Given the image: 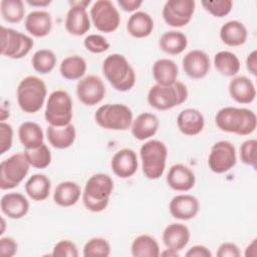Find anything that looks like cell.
I'll use <instances>...</instances> for the list:
<instances>
[{"label": "cell", "mask_w": 257, "mask_h": 257, "mask_svg": "<svg viewBox=\"0 0 257 257\" xmlns=\"http://www.w3.org/2000/svg\"><path fill=\"white\" fill-rule=\"evenodd\" d=\"M215 122L222 132L247 136L255 131L257 118L251 109L226 106L216 113Z\"/></svg>", "instance_id": "cell-1"}, {"label": "cell", "mask_w": 257, "mask_h": 257, "mask_svg": "<svg viewBox=\"0 0 257 257\" xmlns=\"http://www.w3.org/2000/svg\"><path fill=\"white\" fill-rule=\"evenodd\" d=\"M112 191L113 181L108 175L103 173L94 174L85 184L82 193L83 205L90 212H101L107 207Z\"/></svg>", "instance_id": "cell-2"}, {"label": "cell", "mask_w": 257, "mask_h": 257, "mask_svg": "<svg viewBox=\"0 0 257 257\" xmlns=\"http://www.w3.org/2000/svg\"><path fill=\"white\" fill-rule=\"evenodd\" d=\"M102 73L117 91H127L136 83V72L127 59L118 53L108 55L102 63Z\"/></svg>", "instance_id": "cell-3"}, {"label": "cell", "mask_w": 257, "mask_h": 257, "mask_svg": "<svg viewBox=\"0 0 257 257\" xmlns=\"http://www.w3.org/2000/svg\"><path fill=\"white\" fill-rule=\"evenodd\" d=\"M47 94L45 82L34 75L24 77L17 87V102L27 113L37 112L43 105Z\"/></svg>", "instance_id": "cell-4"}, {"label": "cell", "mask_w": 257, "mask_h": 257, "mask_svg": "<svg viewBox=\"0 0 257 257\" xmlns=\"http://www.w3.org/2000/svg\"><path fill=\"white\" fill-rule=\"evenodd\" d=\"M140 156L143 173L146 178L157 180L162 177L168 158V149L163 142L159 140L146 142L140 149Z\"/></svg>", "instance_id": "cell-5"}, {"label": "cell", "mask_w": 257, "mask_h": 257, "mask_svg": "<svg viewBox=\"0 0 257 257\" xmlns=\"http://www.w3.org/2000/svg\"><path fill=\"white\" fill-rule=\"evenodd\" d=\"M188 97L187 86L176 81L172 85H153L148 92V102L158 110H167L182 104Z\"/></svg>", "instance_id": "cell-6"}, {"label": "cell", "mask_w": 257, "mask_h": 257, "mask_svg": "<svg viewBox=\"0 0 257 257\" xmlns=\"http://www.w3.org/2000/svg\"><path fill=\"white\" fill-rule=\"evenodd\" d=\"M96 123L106 130L126 131L133 123V112L122 103H106L99 106L95 113Z\"/></svg>", "instance_id": "cell-7"}, {"label": "cell", "mask_w": 257, "mask_h": 257, "mask_svg": "<svg viewBox=\"0 0 257 257\" xmlns=\"http://www.w3.org/2000/svg\"><path fill=\"white\" fill-rule=\"evenodd\" d=\"M72 99L69 93L62 89L52 91L47 99L44 117L49 125L64 126L72 119Z\"/></svg>", "instance_id": "cell-8"}, {"label": "cell", "mask_w": 257, "mask_h": 257, "mask_svg": "<svg viewBox=\"0 0 257 257\" xmlns=\"http://www.w3.org/2000/svg\"><path fill=\"white\" fill-rule=\"evenodd\" d=\"M29 163L24 154L16 153L0 164V188L10 190L17 187L29 172Z\"/></svg>", "instance_id": "cell-9"}, {"label": "cell", "mask_w": 257, "mask_h": 257, "mask_svg": "<svg viewBox=\"0 0 257 257\" xmlns=\"http://www.w3.org/2000/svg\"><path fill=\"white\" fill-rule=\"evenodd\" d=\"M1 54L3 56L20 59L26 56L33 47V40L29 36L8 28L1 26Z\"/></svg>", "instance_id": "cell-10"}, {"label": "cell", "mask_w": 257, "mask_h": 257, "mask_svg": "<svg viewBox=\"0 0 257 257\" xmlns=\"http://www.w3.org/2000/svg\"><path fill=\"white\" fill-rule=\"evenodd\" d=\"M90 18L94 27L104 33L115 31L120 22V16L109 0H97L90 8Z\"/></svg>", "instance_id": "cell-11"}, {"label": "cell", "mask_w": 257, "mask_h": 257, "mask_svg": "<svg viewBox=\"0 0 257 257\" xmlns=\"http://www.w3.org/2000/svg\"><path fill=\"white\" fill-rule=\"evenodd\" d=\"M235 147L228 141H219L215 143L208 158L210 170L216 174H223L230 171L236 165Z\"/></svg>", "instance_id": "cell-12"}, {"label": "cell", "mask_w": 257, "mask_h": 257, "mask_svg": "<svg viewBox=\"0 0 257 257\" xmlns=\"http://www.w3.org/2000/svg\"><path fill=\"white\" fill-rule=\"evenodd\" d=\"M195 7L194 0H169L164 5L162 15L169 26L183 27L191 21Z\"/></svg>", "instance_id": "cell-13"}, {"label": "cell", "mask_w": 257, "mask_h": 257, "mask_svg": "<svg viewBox=\"0 0 257 257\" xmlns=\"http://www.w3.org/2000/svg\"><path fill=\"white\" fill-rule=\"evenodd\" d=\"M70 8L65 18V28L68 33L81 36L90 28V20L86 12V6L90 3L89 0L84 1H69Z\"/></svg>", "instance_id": "cell-14"}, {"label": "cell", "mask_w": 257, "mask_h": 257, "mask_svg": "<svg viewBox=\"0 0 257 257\" xmlns=\"http://www.w3.org/2000/svg\"><path fill=\"white\" fill-rule=\"evenodd\" d=\"M106 89L103 81L96 75H87L81 78L76 84V95L85 105L92 106L100 102Z\"/></svg>", "instance_id": "cell-15"}, {"label": "cell", "mask_w": 257, "mask_h": 257, "mask_svg": "<svg viewBox=\"0 0 257 257\" xmlns=\"http://www.w3.org/2000/svg\"><path fill=\"white\" fill-rule=\"evenodd\" d=\"M185 73L194 79H200L207 75L210 70V58L202 50L194 49L189 51L182 60Z\"/></svg>", "instance_id": "cell-16"}, {"label": "cell", "mask_w": 257, "mask_h": 257, "mask_svg": "<svg viewBox=\"0 0 257 257\" xmlns=\"http://www.w3.org/2000/svg\"><path fill=\"white\" fill-rule=\"evenodd\" d=\"M169 210L175 219L187 221L197 216L200 210V203L193 195H177L171 200Z\"/></svg>", "instance_id": "cell-17"}, {"label": "cell", "mask_w": 257, "mask_h": 257, "mask_svg": "<svg viewBox=\"0 0 257 257\" xmlns=\"http://www.w3.org/2000/svg\"><path fill=\"white\" fill-rule=\"evenodd\" d=\"M138 157L132 149H121L111 158L110 167L115 176L126 179L134 176L138 170Z\"/></svg>", "instance_id": "cell-18"}, {"label": "cell", "mask_w": 257, "mask_h": 257, "mask_svg": "<svg viewBox=\"0 0 257 257\" xmlns=\"http://www.w3.org/2000/svg\"><path fill=\"white\" fill-rule=\"evenodd\" d=\"M167 184L175 191H190L196 183L194 172L186 165L176 164L172 166L167 175Z\"/></svg>", "instance_id": "cell-19"}, {"label": "cell", "mask_w": 257, "mask_h": 257, "mask_svg": "<svg viewBox=\"0 0 257 257\" xmlns=\"http://www.w3.org/2000/svg\"><path fill=\"white\" fill-rule=\"evenodd\" d=\"M177 125L182 134L186 136H196L203 131L205 118L198 109L186 108L179 113Z\"/></svg>", "instance_id": "cell-20"}, {"label": "cell", "mask_w": 257, "mask_h": 257, "mask_svg": "<svg viewBox=\"0 0 257 257\" xmlns=\"http://www.w3.org/2000/svg\"><path fill=\"white\" fill-rule=\"evenodd\" d=\"M190 241V230L182 223H172L163 232V242L169 249L181 251Z\"/></svg>", "instance_id": "cell-21"}, {"label": "cell", "mask_w": 257, "mask_h": 257, "mask_svg": "<svg viewBox=\"0 0 257 257\" xmlns=\"http://www.w3.org/2000/svg\"><path fill=\"white\" fill-rule=\"evenodd\" d=\"M229 93L239 103H250L255 99L256 89L254 83L245 75L234 76L229 82Z\"/></svg>", "instance_id": "cell-22"}, {"label": "cell", "mask_w": 257, "mask_h": 257, "mask_svg": "<svg viewBox=\"0 0 257 257\" xmlns=\"http://www.w3.org/2000/svg\"><path fill=\"white\" fill-rule=\"evenodd\" d=\"M1 211L10 219H20L29 211V202L20 193H8L2 196Z\"/></svg>", "instance_id": "cell-23"}, {"label": "cell", "mask_w": 257, "mask_h": 257, "mask_svg": "<svg viewBox=\"0 0 257 257\" xmlns=\"http://www.w3.org/2000/svg\"><path fill=\"white\" fill-rule=\"evenodd\" d=\"M24 26L27 32L31 35L35 37H44L51 31L52 19L47 11L34 10L26 16Z\"/></svg>", "instance_id": "cell-24"}, {"label": "cell", "mask_w": 257, "mask_h": 257, "mask_svg": "<svg viewBox=\"0 0 257 257\" xmlns=\"http://www.w3.org/2000/svg\"><path fill=\"white\" fill-rule=\"evenodd\" d=\"M131 126L132 135L139 141H145L156 135L160 126V121L157 115L151 112H143L133 120Z\"/></svg>", "instance_id": "cell-25"}, {"label": "cell", "mask_w": 257, "mask_h": 257, "mask_svg": "<svg viewBox=\"0 0 257 257\" xmlns=\"http://www.w3.org/2000/svg\"><path fill=\"white\" fill-rule=\"evenodd\" d=\"M46 137L53 148L63 150L69 148L74 143L76 133L74 125L71 123L64 126L48 125L46 130Z\"/></svg>", "instance_id": "cell-26"}, {"label": "cell", "mask_w": 257, "mask_h": 257, "mask_svg": "<svg viewBox=\"0 0 257 257\" xmlns=\"http://www.w3.org/2000/svg\"><path fill=\"white\" fill-rule=\"evenodd\" d=\"M126 30L135 38L148 37L154 30V20L149 13L137 11L130 16Z\"/></svg>", "instance_id": "cell-27"}, {"label": "cell", "mask_w": 257, "mask_h": 257, "mask_svg": "<svg viewBox=\"0 0 257 257\" xmlns=\"http://www.w3.org/2000/svg\"><path fill=\"white\" fill-rule=\"evenodd\" d=\"M248 32L245 25L237 20H230L222 25L220 38L228 46H240L247 40Z\"/></svg>", "instance_id": "cell-28"}, {"label": "cell", "mask_w": 257, "mask_h": 257, "mask_svg": "<svg viewBox=\"0 0 257 257\" xmlns=\"http://www.w3.org/2000/svg\"><path fill=\"white\" fill-rule=\"evenodd\" d=\"M153 76L158 84L172 85L177 81L179 68L175 61L169 58L158 59L153 64Z\"/></svg>", "instance_id": "cell-29"}, {"label": "cell", "mask_w": 257, "mask_h": 257, "mask_svg": "<svg viewBox=\"0 0 257 257\" xmlns=\"http://www.w3.org/2000/svg\"><path fill=\"white\" fill-rule=\"evenodd\" d=\"M80 193L81 189L75 182H61L54 190L53 201L60 207H70L77 203L80 198Z\"/></svg>", "instance_id": "cell-30"}, {"label": "cell", "mask_w": 257, "mask_h": 257, "mask_svg": "<svg viewBox=\"0 0 257 257\" xmlns=\"http://www.w3.org/2000/svg\"><path fill=\"white\" fill-rule=\"evenodd\" d=\"M51 190L50 179L43 174L32 175L25 183V192L30 199L36 202L48 198Z\"/></svg>", "instance_id": "cell-31"}, {"label": "cell", "mask_w": 257, "mask_h": 257, "mask_svg": "<svg viewBox=\"0 0 257 257\" xmlns=\"http://www.w3.org/2000/svg\"><path fill=\"white\" fill-rule=\"evenodd\" d=\"M18 137L21 145L27 149H36L40 147L44 140L42 128L39 124L33 121H25L18 128Z\"/></svg>", "instance_id": "cell-32"}, {"label": "cell", "mask_w": 257, "mask_h": 257, "mask_svg": "<svg viewBox=\"0 0 257 257\" xmlns=\"http://www.w3.org/2000/svg\"><path fill=\"white\" fill-rule=\"evenodd\" d=\"M188 45L187 36L176 30H171L165 32L159 39L160 48L171 55H177L182 53Z\"/></svg>", "instance_id": "cell-33"}, {"label": "cell", "mask_w": 257, "mask_h": 257, "mask_svg": "<svg viewBox=\"0 0 257 257\" xmlns=\"http://www.w3.org/2000/svg\"><path fill=\"white\" fill-rule=\"evenodd\" d=\"M132 255L135 257H158L160 256V246L158 241L147 234L138 236L131 246Z\"/></svg>", "instance_id": "cell-34"}, {"label": "cell", "mask_w": 257, "mask_h": 257, "mask_svg": "<svg viewBox=\"0 0 257 257\" xmlns=\"http://www.w3.org/2000/svg\"><path fill=\"white\" fill-rule=\"evenodd\" d=\"M86 71V62L79 55L65 57L59 66V72L62 77L68 80L81 79Z\"/></svg>", "instance_id": "cell-35"}, {"label": "cell", "mask_w": 257, "mask_h": 257, "mask_svg": "<svg viewBox=\"0 0 257 257\" xmlns=\"http://www.w3.org/2000/svg\"><path fill=\"white\" fill-rule=\"evenodd\" d=\"M215 68L224 76H235L240 70V60L231 51H219L214 56Z\"/></svg>", "instance_id": "cell-36"}, {"label": "cell", "mask_w": 257, "mask_h": 257, "mask_svg": "<svg viewBox=\"0 0 257 257\" xmlns=\"http://www.w3.org/2000/svg\"><path fill=\"white\" fill-rule=\"evenodd\" d=\"M0 10L4 20L9 23H19L25 14L24 4L21 0H2Z\"/></svg>", "instance_id": "cell-37"}, {"label": "cell", "mask_w": 257, "mask_h": 257, "mask_svg": "<svg viewBox=\"0 0 257 257\" xmlns=\"http://www.w3.org/2000/svg\"><path fill=\"white\" fill-rule=\"evenodd\" d=\"M24 156L30 166L36 169H45L51 163V153L45 144H42L36 149L24 151Z\"/></svg>", "instance_id": "cell-38"}, {"label": "cell", "mask_w": 257, "mask_h": 257, "mask_svg": "<svg viewBox=\"0 0 257 257\" xmlns=\"http://www.w3.org/2000/svg\"><path fill=\"white\" fill-rule=\"evenodd\" d=\"M31 63L37 72L46 74L54 68L56 64V56L53 51L49 49H39L33 54Z\"/></svg>", "instance_id": "cell-39"}, {"label": "cell", "mask_w": 257, "mask_h": 257, "mask_svg": "<svg viewBox=\"0 0 257 257\" xmlns=\"http://www.w3.org/2000/svg\"><path fill=\"white\" fill-rule=\"evenodd\" d=\"M110 254V245L104 238L94 237L89 239L83 247L84 257H107Z\"/></svg>", "instance_id": "cell-40"}, {"label": "cell", "mask_w": 257, "mask_h": 257, "mask_svg": "<svg viewBox=\"0 0 257 257\" xmlns=\"http://www.w3.org/2000/svg\"><path fill=\"white\" fill-rule=\"evenodd\" d=\"M202 6L215 17H224L231 12L233 3L231 0H204Z\"/></svg>", "instance_id": "cell-41"}, {"label": "cell", "mask_w": 257, "mask_h": 257, "mask_svg": "<svg viewBox=\"0 0 257 257\" xmlns=\"http://www.w3.org/2000/svg\"><path fill=\"white\" fill-rule=\"evenodd\" d=\"M257 141L254 139L245 141L240 147V159L245 165L256 169Z\"/></svg>", "instance_id": "cell-42"}, {"label": "cell", "mask_w": 257, "mask_h": 257, "mask_svg": "<svg viewBox=\"0 0 257 257\" xmlns=\"http://www.w3.org/2000/svg\"><path fill=\"white\" fill-rule=\"evenodd\" d=\"M84 47L92 53H102L109 48L107 40L98 34H90L83 40Z\"/></svg>", "instance_id": "cell-43"}, {"label": "cell", "mask_w": 257, "mask_h": 257, "mask_svg": "<svg viewBox=\"0 0 257 257\" xmlns=\"http://www.w3.org/2000/svg\"><path fill=\"white\" fill-rule=\"evenodd\" d=\"M51 255L53 257H77L78 250L70 240H61L55 244Z\"/></svg>", "instance_id": "cell-44"}, {"label": "cell", "mask_w": 257, "mask_h": 257, "mask_svg": "<svg viewBox=\"0 0 257 257\" xmlns=\"http://www.w3.org/2000/svg\"><path fill=\"white\" fill-rule=\"evenodd\" d=\"M13 142V128L4 121L0 122V154L3 155L9 151Z\"/></svg>", "instance_id": "cell-45"}, {"label": "cell", "mask_w": 257, "mask_h": 257, "mask_svg": "<svg viewBox=\"0 0 257 257\" xmlns=\"http://www.w3.org/2000/svg\"><path fill=\"white\" fill-rule=\"evenodd\" d=\"M17 243L11 237H2L0 239V256L12 257L17 252Z\"/></svg>", "instance_id": "cell-46"}, {"label": "cell", "mask_w": 257, "mask_h": 257, "mask_svg": "<svg viewBox=\"0 0 257 257\" xmlns=\"http://www.w3.org/2000/svg\"><path fill=\"white\" fill-rule=\"evenodd\" d=\"M240 255L239 247L232 242L222 243L217 250L218 257H239Z\"/></svg>", "instance_id": "cell-47"}, {"label": "cell", "mask_w": 257, "mask_h": 257, "mask_svg": "<svg viewBox=\"0 0 257 257\" xmlns=\"http://www.w3.org/2000/svg\"><path fill=\"white\" fill-rule=\"evenodd\" d=\"M187 257H211L212 252L203 245H195L186 252Z\"/></svg>", "instance_id": "cell-48"}, {"label": "cell", "mask_w": 257, "mask_h": 257, "mask_svg": "<svg viewBox=\"0 0 257 257\" xmlns=\"http://www.w3.org/2000/svg\"><path fill=\"white\" fill-rule=\"evenodd\" d=\"M117 4L120 6V8L126 12H133L137 10L142 4V0H118Z\"/></svg>", "instance_id": "cell-49"}, {"label": "cell", "mask_w": 257, "mask_h": 257, "mask_svg": "<svg viewBox=\"0 0 257 257\" xmlns=\"http://www.w3.org/2000/svg\"><path fill=\"white\" fill-rule=\"evenodd\" d=\"M246 67L253 75L257 74V50L250 52L246 58Z\"/></svg>", "instance_id": "cell-50"}, {"label": "cell", "mask_w": 257, "mask_h": 257, "mask_svg": "<svg viewBox=\"0 0 257 257\" xmlns=\"http://www.w3.org/2000/svg\"><path fill=\"white\" fill-rule=\"evenodd\" d=\"M257 240L253 239L252 242L247 246L246 250H245V256L246 257H255L257 254V246H256Z\"/></svg>", "instance_id": "cell-51"}, {"label": "cell", "mask_w": 257, "mask_h": 257, "mask_svg": "<svg viewBox=\"0 0 257 257\" xmlns=\"http://www.w3.org/2000/svg\"><path fill=\"white\" fill-rule=\"evenodd\" d=\"M26 2L34 7H45L51 3V0H26Z\"/></svg>", "instance_id": "cell-52"}, {"label": "cell", "mask_w": 257, "mask_h": 257, "mask_svg": "<svg viewBox=\"0 0 257 257\" xmlns=\"http://www.w3.org/2000/svg\"><path fill=\"white\" fill-rule=\"evenodd\" d=\"M160 255H161V256H164V257H178V256H179V253H178V251H176V250L167 248V249L164 250L163 252H160Z\"/></svg>", "instance_id": "cell-53"}, {"label": "cell", "mask_w": 257, "mask_h": 257, "mask_svg": "<svg viewBox=\"0 0 257 257\" xmlns=\"http://www.w3.org/2000/svg\"><path fill=\"white\" fill-rule=\"evenodd\" d=\"M2 231H1V233L0 234H3V232H4V227H5V222H4V219L2 218Z\"/></svg>", "instance_id": "cell-54"}]
</instances>
